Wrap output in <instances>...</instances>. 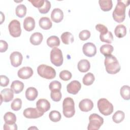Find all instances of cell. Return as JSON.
<instances>
[{"mask_svg": "<svg viewBox=\"0 0 130 130\" xmlns=\"http://www.w3.org/2000/svg\"><path fill=\"white\" fill-rule=\"evenodd\" d=\"M4 129L5 130H16L17 129V126L16 123L9 124L5 123L4 125Z\"/></svg>", "mask_w": 130, "mask_h": 130, "instance_id": "bcb514c9", "label": "cell"}, {"mask_svg": "<svg viewBox=\"0 0 130 130\" xmlns=\"http://www.w3.org/2000/svg\"><path fill=\"white\" fill-rule=\"evenodd\" d=\"M81 83L77 80H73L67 85V91L72 94H76L81 89Z\"/></svg>", "mask_w": 130, "mask_h": 130, "instance_id": "7c38bea8", "label": "cell"}, {"mask_svg": "<svg viewBox=\"0 0 130 130\" xmlns=\"http://www.w3.org/2000/svg\"><path fill=\"white\" fill-rule=\"evenodd\" d=\"M78 69L82 73H85L87 72L90 68V64L89 61L85 59L80 60L78 63Z\"/></svg>", "mask_w": 130, "mask_h": 130, "instance_id": "7402d4cb", "label": "cell"}, {"mask_svg": "<svg viewBox=\"0 0 130 130\" xmlns=\"http://www.w3.org/2000/svg\"><path fill=\"white\" fill-rule=\"evenodd\" d=\"M113 49V47L110 44L103 45L100 49L101 53L105 56L111 54Z\"/></svg>", "mask_w": 130, "mask_h": 130, "instance_id": "f546056e", "label": "cell"}, {"mask_svg": "<svg viewBox=\"0 0 130 130\" xmlns=\"http://www.w3.org/2000/svg\"><path fill=\"white\" fill-rule=\"evenodd\" d=\"M100 39L102 42L111 43L113 40V36L112 32L110 31L104 34H100Z\"/></svg>", "mask_w": 130, "mask_h": 130, "instance_id": "f1b7e54d", "label": "cell"}, {"mask_svg": "<svg viewBox=\"0 0 130 130\" xmlns=\"http://www.w3.org/2000/svg\"><path fill=\"white\" fill-rule=\"evenodd\" d=\"M114 33L117 37L119 38H123L126 34V28L123 24H119L115 27Z\"/></svg>", "mask_w": 130, "mask_h": 130, "instance_id": "d4e9b609", "label": "cell"}, {"mask_svg": "<svg viewBox=\"0 0 130 130\" xmlns=\"http://www.w3.org/2000/svg\"><path fill=\"white\" fill-rule=\"evenodd\" d=\"M104 64L107 72L110 74H115L120 70L121 67L115 56L110 54L105 56Z\"/></svg>", "mask_w": 130, "mask_h": 130, "instance_id": "7a4b0ae2", "label": "cell"}, {"mask_svg": "<svg viewBox=\"0 0 130 130\" xmlns=\"http://www.w3.org/2000/svg\"><path fill=\"white\" fill-rule=\"evenodd\" d=\"M1 15H2V18H1V24H2L3 23V22L4 21V20H5V16L3 15V13H2V12H1Z\"/></svg>", "mask_w": 130, "mask_h": 130, "instance_id": "7dc6e473", "label": "cell"}, {"mask_svg": "<svg viewBox=\"0 0 130 130\" xmlns=\"http://www.w3.org/2000/svg\"><path fill=\"white\" fill-rule=\"evenodd\" d=\"M49 117L50 120L53 122H56L59 121L61 119V116L59 112L56 110H53L50 112Z\"/></svg>", "mask_w": 130, "mask_h": 130, "instance_id": "e575fe53", "label": "cell"}, {"mask_svg": "<svg viewBox=\"0 0 130 130\" xmlns=\"http://www.w3.org/2000/svg\"><path fill=\"white\" fill-rule=\"evenodd\" d=\"M127 1H117V4L112 14L113 18L116 22L121 23L124 20L126 7L129 5V3L126 4Z\"/></svg>", "mask_w": 130, "mask_h": 130, "instance_id": "6da1fadb", "label": "cell"}, {"mask_svg": "<svg viewBox=\"0 0 130 130\" xmlns=\"http://www.w3.org/2000/svg\"><path fill=\"white\" fill-rule=\"evenodd\" d=\"M82 51L84 54L86 56L92 57L96 54V46L92 43H86L83 45L82 47Z\"/></svg>", "mask_w": 130, "mask_h": 130, "instance_id": "30bf717a", "label": "cell"}, {"mask_svg": "<svg viewBox=\"0 0 130 130\" xmlns=\"http://www.w3.org/2000/svg\"><path fill=\"white\" fill-rule=\"evenodd\" d=\"M89 120L87 127L88 130H98L104 123L103 118L96 113L91 114L89 117Z\"/></svg>", "mask_w": 130, "mask_h": 130, "instance_id": "8992f818", "label": "cell"}, {"mask_svg": "<svg viewBox=\"0 0 130 130\" xmlns=\"http://www.w3.org/2000/svg\"><path fill=\"white\" fill-rule=\"evenodd\" d=\"M43 39V36L42 34L39 32H34L32 34L30 37V42L34 45H40Z\"/></svg>", "mask_w": 130, "mask_h": 130, "instance_id": "44dd1931", "label": "cell"}, {"mask_svg": "<svg viewBox=\"0 0 130 130\" xmlns=\"http://www.w3.org/2000/svg\"><path fill=\"white\" fill-rule=\"evenodd\" d=\"M90 37V32L88 30H83L79 35V37L81 41H86Z\"/></svg>", "mask_w": 130, "mask_h": 130, "instance_id": "60d3db41", "label": "cell"}, {"mask_svg": "<svg viewBox=\"0 0 130 130\" xmlns=\"http://www.w3.org/2000/svg\"><path fill=\"white\" fill-rule=\"evenodd\" d=\"M33 70L29 67H24L20 69L17 73L18 76L22 79L29 78L33 75Z\"/></svg>", "mask_w": 130, "mask_h": 130, "instance_id": "4fadbf2b", "label": "cell"}, {"mask_svg": "<svg viewBox=\"0 0 130 130\" xmlns=\"http://www.w3.org/2000/svg\"><path fill=\"white\" fill-rule=\"evenodd\" d=\"M23 115L27 118L36 119L43 115L44 113L39 111L37 108H28L23 111Z\"/></svg>", "mask_w": 130, "mask_h": 130, "instance_id": "9c48e42d", "label": "cell"}, {"mask_svg": "<svg viewBox=\"0 0 130 130\" xmlns=\"http://www.w3.org/2000/svg\"><path fill=\"white\" fill-rule=\"evenodd\" d=\"M95 29L101 32V34L106 33L108 31L107 27L102 24H98L95 26Z\"/></svg>", "mask_w": 130, "mask_h": 130, "instance_id": "7bdbcfd3", "label": "cell"}, {"mask_svg": "<svg viewBox=\"0 0 130 130\" xmlns=\"http://www.w3.org/2000/svg\"><path fill=\"white\" fill-rule=\"evenodd\" d=\"M99 3L101 10L103 11L107 12L112 9L113 4L111 0H100Z\"/></svg>", "mask_w": 130, "mask_h": 130, "instance_id": "cb8c5ba5", "label": "cell"}, {"mask_svg": "<svg viewBox=\"0 0 130 130\" xmlns=\"http://www.w3.org/2000/svg\"><path fill=\"white\" fill-rule=\"evenodd\" d=\"M4 119L5 123L9 124H13L15 123V122L16 121V117L13 113L8 112L5 114Z\"/></svg>", "mask_w": 130, "mask_h": 130, "instance_id": "4316f807", "label": "cell"}, {"mask_svg": "<svg viewBox=\"0 0 130 130\" xmlns=\"http://www.w3.org/2000/svg\"><path fill=\"white\" fill-rule=\"evenodd\" d=\"M8 47V45L7 43L4 40L0 41V52H4L7 51Z\"/></svg>", "mask_w": 130, "mask_h": 130, "instance_id": "f6af8a7d", "label": "cell"}, {"mask_svg": "<svg viewBox=\"0 0 130 130\" xmlns=\"http://www.w3.org/2000/svg\"><path fill=\"white\" fill-rule=\"evenodd\" d=\"M38 74L42 78L47 79H52L55 77V70L50 66L46 64H41L37 68Z\"/></svg>", "mask_w": 130, "mask_h": 130, "instance_id": "277c9868", "label": "cell"}, {"mask_svg": "<svg viewBox=\"0 0 130 130\" xmlns=\"http://www.w3.org/2000/svg\"><path fill=\"white\" fill-rule=\"evenodd\" d=\"M98 107L101 113L105 116L112 114L113 111V106L106 99H100L98 102Z\"/></svg>", "mask_w": 130, "mask_h": 130, "instance_id": "5b68a950", "label": "cell"}, {"mask_svg": "<svg viewBox=\"0 0 130 130\" xmlns=\"http://www.w3.org/2000/svg\"><path fill=\"white\" fill-rule=\"evenodd\" d=\"M62 112L67 118L73 117L75 113V103L73 99L67 97L63 100L62 103Z\"/></svg>", "mask_w": 130, "mask_h": 130, "instance_id": "3957f363", "label": "cell"}, {"mask_svg": "<svg viewBox=\"0 0 130 130\" xmlns=\"http://www.w3.org/2000/svg\"><path fill=\"white\" fill-rule=\"evenodd\" d=\"M50 96L51 99L54 102H59L61 99V93L60 90L51 91Z\"/></svg>", "mask_w": 130, "mask_h": 130, "instance_id": "8d00e7d4", "label": "cell"}, {"mask_svg": "<svg viewBox=\"0 0 130 130\" xmlns=\"http://www.w3.org/2000/svg\"><path fill=\"white\" fill-rule=\"evenodd\" d=\"M94 80L95 78L93 74L91 73H88L84 76L82 81L84 85L86 86H89L93 83Z\"/></svg>", "mask_w": 130, "mask_h": 130, "instance_id": "4dcf8cb0", "label": "cell"}, {"mask_svg": "<svg viewBox=\"0 0 130 130\" xmlns=\"http://www.w3.org/2000/svg\"><path fill=\"white\" fill-rule=\"evenodd\" d=\"M36 107L39 111L44 113L50 109V104L46 99H41L37 102Z\"/></svg>", "mask_w": 130, "mask_h": 130, "instance_id": "2e32d148", "label": "cell"}, {"mask_svg": "<svg viewBox=\"0 0 130 130\" xmlns=\"http://www.w3.org/2000/svg\"><path fill=\"white\" fill-rule=\"evenodd\" d=\"M47 44L51 48L58 47L60 45L59 39L56 36H50L47 40Z\"/></svg>", "mask_w": 130, "mask_h": 130, "instance_id": "83f0119b", "label": "cell"}, {"mask_svg": "<svg viewBox=\"0 0 130 130\" xmlns=\"http://www.w3.org/2000/svg\"><path fill=\"white\" fill-rule=\"evenodd\" d=\"M40 27L45 30H48L51 28L52 23L50 19L47 17H43L41 18L39 22Z\"/></svg>", "mask_w": 130, "mask_h": 130, "instance_id": "ffe728a7", "label": "cell"}, {"mask_svg": "<svg viewBox=\"0 0 130 130\" xmlns=\"http://www.w3.org/2000/svg\"><path fill=\"white\" fill-rule=\"evenodd\" d=\"M22 101L19 98H16L14 100L11 105V109L14 111H18L21 108Z\"/></svg>", "mask_w": 130, "mask_h": 130, "instance_id": "d590c367", "label": "cell"}, {"mask_svg": "<svg viewBox=\"0 0 130 130\" xmlns=\"http://www.w3.org/2000/svg\"><path fill=\"white\" fill-rule=\"evenodd\" d=\"M1 86L2 87L7 86L9 83V78L5 76V75H1Z\"/></svg>", "mask_w": 130, "mask_h": 130, "instance_id": "ee69618b", "label": "cell"}, {"mask_svg": "<svg viewBox=\"0 0 130 130\" xmlns=\"http://www.w3.org/2000/svg\"><path fill=\"white\" fill-rule=\"evenodd\" d=\"M61 39L62 43L66 45L71 44L74 42V37L73 35L68 31L64 32L61 35Z\"/></svg>", "mask_w": 130, "mask_h": 130, "instance_id": "484cf974", "label": "cell"}, {"mask_svg": "<svg viewBox=\"0 0 130 130\" xmlns=\"http://www.w3.org/2000/svg\"><path fill=\"white\" fill-rule=\"evenodd\" d=\"M16 15L19 18H23L26 13V7L23 4H20L16 7L15 9Z\"/></svg>", "mask_w": 130, "mask_h": 130, "instance_id": "d6a6232c", "label": "cell"}, {"mask_svg": "<svg viewBox=\"0 0 130 130\" xmlns=\"http://www.w3.org/2000/svg\"><path fill=\"white\" fill-rule=\"evenodd\" d=\"M23 88L24 84L19 80H15L13 81L11 85V88L16 94L21 92L23 90Z\"/></svg>", "mask_w": 130, "mask_h": 130, "instance_id": "603a6c76", "label": "cell"}, {"mask_svg": "<svg viewBox=\"0 0 130 130\" xmlns=\"http://www.w3.org/2000/svg\"><path fill=\"white\" fill-rule=\"evenodd\" d=\"M10 59L12 66L14 67H18L22 63L23 56L20 52L14 51L11 54Z\"/></svg>", "mask_w": 130, "mask_h": 130, "instance_id": "8fae6325", "label": "cell"}, {"mask_svg": "<svg viewBox=\"0 0 130 130\" xmlns=\"http://www.w3.org/2000/svg\"><path fill=\"white\" fill-rule=\"evenodd\" d=\"M50 8H51L50 2L48 1L45 0L43 6L41 8H39L38 10H39L40 13H41L42 14H46L49 11Z\"/></svg>", "mask_w": 130, "mask_h": 130, "instance_id": "74e56055", "label": "cell"}, {"mask_svg": "<svg viewBox=\"0 0 130 130\" xmlns=\"http://www.w3.org/2000/svg\"><path fill=\"white\" fill-rule=\"evenodd\" d=\"M35 27V19L31 17H26L23 21V27L25 30L28 31L32 30Z\"/></svg>", "mask_w": 130, "mask_h": 130, "instance_id": "ac0fdd59", "label": "cell"}, {"mask_svg": "<svg viewBox=\"0 0 130 130\" xmlns=\"http://www.w3.org/2000/svg\"><path fill=\"white\" fill-rule=\"evenodd\" d=\"M61 88V83L56 80L50 82L49 84V89L50 91L56 90H60Z\"/></svg>", "mask_w": 130, "mask_h": 130, "instance_id": "ab89813d", "label": "cell"}, {"mask_svg": "<svg viewBox=\"0 0 130 130\" xmlns=\"http://www.w3.org/2000/svg\"><path fill=\"white\" fill-rule=\"evenodd\" d=\"M79 107L80 110L83 112H88L92 109L93 107V103L90 99H83L80 102Z\"/></svg>", "mask_w": 130, "mask_h": 130, "instance_id": "9a60e30c", "label": "cell"}, {"mask_svg": "<svg viewBox=\"0 0 130 130\" xmlns=\"http://www.w3.org/2000/svg\"><path fill=\"white\" fill-rule=\"evenodd\" d=\"M50 60L52 64L56 67H60L63 63V56L60 49L57 47L53 48L50 52Z\"/></svg>", "mask_w": 130, "mask_h": 130, "instance_id": "52a82bcc", "label": "cell"}, {"mask_svg": "<svg viewBox=\"0 0 130 130\" xmlns=\"http://www.w3.org/2000/svg\"><path fill=\"white\" fill-rule=\"evenodd\" d=\"M9 30L10 34L14 38L19 37L21 34L20 23L17 20L14 19L11 21L9 24Z\"/></svg>", "mask_w": 130, "mask_h": 130, "instance_id": "ba28073f", "label": "cell"}, {"mask_svg": "<svg viewBox=\"0 0 130 130\" xmlns=\"http://www.w3.org/2000/svg\"><path fill=\"white\" fill-rule=\"evenodd\" d=\"M72 73L68 70H63L59 73L60 78L63 81H68L72 78Z\"/></svg>", "mask_w": 130, "mask_h": 130, "instance_id": "f35d334b", "label": "cell"}, {"mask_svg": "<svg viewBox=\"0 0 130 130\" xmlns=\"http://www.w3.org/2000/svg\"><path fill=\"white\" fill-rule=\"evenodd\" d=\"M51 18L53 21L56 23L61 22L63 18V13L59 8L53 9L51 14Z\"/></svg>", "mask_w": 130, "mask_h": 130, "instance_id": "e0dca14e", "label": "cell"}, {"mask_svg": "<svg viewBox=\"0 0 130 130\" xmlns=\"http://www.w3.org/2000/svg\"><path fill=\"white\" fill-rule=\"evenodd\" d=\"M38 95V90L35 87H30L27 88L25 91V97L28 101H34Z\"/></svg>", "mask_w": 130, "mask_h": 130, "instance_id": "d6986e66", "label": "cell"}, {"mask_svg": "<svg viewBox=\"0 0 130 130\" xmlns=\"http://www.w3.org/2000/svg\"><path fill=\"white\" fill-rule=\"evenodd\" d=\"M124 113L122 111L118 110L113 114L112 116V120L115 123H119L124 120Z\"/></svg>", "mask_w": 130, "mask_h": 130, "instance_id": "1f68e13d", "label": "cell"}, {"mask_svg": "<svg viewBox=\"0 0 130 130\" xmlns=\"http://www.w3.org/2000/svg\"><path fill=\"white\" fill-rule=\"evenodd\" d=\"M120 95L125 100L130 99V87L128 85H124L120 88Z\"/></svg>", "mask_w": 130, "mask_h": 130, "instance_id": "836d02e7", "label": "cell"}, {"mask_svg": "<svg viewBox=\"0 0 130 130\" xmlns=\"http://www.w3.org/2000/svg\"><path fill=\"white\" fill-rule=\"evenodd\" d=\"M29 2L31 3V4L35 7L39 8H41L44 3L45 0H32V1H28Z\"/></svg>", "mask_w": 130, "mask_h": 130, "instance_id": "b9f144b4", "label": "cell"}, {"mask_svg": "<svg viewBox=\"0 0 130 130\" xmlns=\"http://www.w3.org/2000/svg\"><path fill=\"white\" fill-rule=\"evenodd\" d=\"M1 103L2 102H9L12 100L14 98V91L11 88H5L1 92Z\"/></svg>", "mask_w": 130, "mask_h": 130, "instance_id": "5bb4252c", "label": "cell"}]
</instances>
